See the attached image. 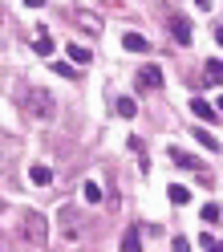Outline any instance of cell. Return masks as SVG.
<instances>
[{
  "label": "cell",
  "instance_id": "d4e9b609",
  "mask_svg": "<svg viewBox=\"0 0 223 252\" xmlns=\"http://www.w3.org/2000/svg\"><path fill=\"white\" fill-rule=\"evenodd\" d=\"M0 252H8V240H4V236H0Z\"/></svg>",
  "mask_w": 223,
  "mask_h": 252
},
{
  "label": "cell",
  "instance_id": "52a82bcc",
  "mask_svg": "<svg viewBox=\"0 0 223 252\" xmlns=\"http://www.w3.org/2000/svg\"><path fill=\"white\" fill-rule=\"evenodd\" d=\"M122 49H130V53H150V41L142 37V33H126V37H122Z\"/></svg>",
  "mask_w": 223,
  "mask_h": 252
},
{
  "label": "cell",
  "instance_id": "ba28073f",
  "mask_svg": "<svg viewBox=\"0 0 223 252\" xmlns=\"http://www.w3.org/2000/svg\"><path fill=\"white\" fill-rule=\"evenodd\" d=\"M191 134L199 138V147H203V151H211V155H219V138H215V134H207L203 126H191Z\"/></svg>",
  "mask_w": 223,
  "mask_h": 252
},
{
  "label": "cell",
  "instance_id": "9c48e42d",
  "mask_svg": "<svg viewBox=\"0 0 223 252\" xmlns=\"http://www.w3.org/2000/svg\"><path fill=\"white\" fill-rule=\"evenodd\" d=\"M73 21H77V29H85V33H102V21L93 17V12H73Z\"/></svg>",
  "mask_w": 223,
  "mask_h": 252
},
{
  "label": "cell",
  "instance_id": "5bb4252c",
  "mask_svg": "<svg viewBox=\"0 0 223 252\" xmlns=\"http://www.w3.org/2000/svg\"><path fill=\"white\" fill-rule=\"evenodd\" d=\"M65 53L77 61V65H89V61H93V53L85 49V45H65Z\"/></svg>",
  "mask_w": 223,
  "mask_h": 252
},
{
  "label": "cell",
  "instance_id": "d6986e66",
  "mask_svg": "<svg viewBox=\"0 0 223 252\" xmlns=\"http://www.w3.org/2000/svg\"><path fill=\"white\" fill-rule=\"evenodd\" d=\"M203 224H219V208H215V203H207V208H203Z\"/></svg>",
  "mask_w": 223,
  "mask_h": 252
},
{
  "label": "cell",
  "instance_id": "30bf717a",
  "mask_svg": "<svg viewBox=\"0 0 223 252\" xmlns=\"http://www.w3.org/2000/svg\"><path fill=\"white\" fill-rule=\"evenodd\" d=\"M28 179H33L37 187H45V183H53V171L45 167V163H33V167H28Z\"/></svg>",
  "mask_w": 223,
  "mask_h": 252
},
{
  "label": "cell",
  "instance_id": "3957f363",
  "mask_svg": "<svg viewBox=\"0 0 223 252\" xmlns=\"http://www.w3.org/2000/svg\"><path fill=\"white\" fill-rule=\"evenodd\" d=\"M61 236H65V244H77V240H82V236H85V228H82V220H77V212L73 208H61Z\"/></svg>",
  "mask_w": 223,
  "mask_h": 252
},
{
  "label": "cell",
  "instance_id": "44dd1931",
  "mask_svg": "<svg viewBox=\"0 0 223 252\" xmlns=\"http://www.w3.org/2000/svg\"><path fill=\"white\" fill-rule=\"evenodd\" d=\"M170 248H174V252H191V240H187V236H174Z\"/></svg>",
  "mask_w": 223,
  "mask_h": 252
},
{
  "label": "cell",
  "instance_id": "603a6c76",
  "mask_svg": "<svg viewBox=\"0 0 223 252\" xmlns=\"http://www.w3.org/2000/svg\"><path fill=\"white\" fill-rule=\"evenodd\" d=\"M195 8H203V12H211V0H195Z\"/></svg>",
  "mask_w": 223,
  "mask_h": 252
},
{
  "label": "cell",
  "instance_id": "7c38bea8",
  "mask_svg": "<svg viewBox=\"0 0 223 252\" xmlns=\"http://www.w3.org/2000/svg\"><path fill=\"white\" fill-rule=\"evenodd\" d=\"M170 159L179 163V167H191V171H203V159H195V155H187V151H170Z\"/></svg>",
  "mask_w": 223,
  "mask_h": 252
},
{
  "label": "cell",
  "instance_id": "6da1fadb",
  "mask_svg": "<svg viewBox=\"0 0 223 252\" xmlns=\"http://www.w3.org/2000/svg\"><path fill=\"white\" fill-rule=\"evenodd\" d=\"M21 114H25V122H37V126L53 122V114H57L53 94H49V90H41V86H28V90L21 94Z\"/></svg>",
  "mask_w": 223,
  "mask_h": 252
},
{
  "label": "cell",
  "instance_id": "ffe728a7",
  "mask_svg": "<svg viewBox=\"0 0 223 252\" xmlns=\"http://www.w3.org/2000/svg\"><path fill=\"white\" fill-rule=\"evenodd\" d=\"M203 248H207V252H223V240H215V236H203Z\"/></svg>",
  "mask_w": 223,
  "mask_h": 252
},
{
  "label": "cell",
  "instance_id": "5b68a950",
  "mask_svg": "<svg viewBox=\"0 0 223 252\" xmlns=\"http://www.w3.org/2000/svg\"><path fill=\"white\" fill-rule=\"evenodd\" d=\"M33 49H37L41 57H53V33H49L45 25H37V29H33Z\"/></svg>",
  "mask_w": 223,
  "mask_h": 252
},
{
  "label": "cell",
  "instance_id": "ac0fdd59",
  "mask_svg": "<svg viewBox=\"0 0 223 252\" xmlns=\"http://www.w3.org/2000/svg\"><path fill=\"white\" fill-rule=\"evenodd\" d=\"M85 203H102V187L98 183H85Z\"/></svg>",
  "mask_w": 223,
  "mask_h": 252
},
{
  "label": "cell",
  "instance_id": "9a60e30c",
  "mask_svg": "<svg viewBox=\"0 0 223 252\" xmlns=\"http://www.w3.org/2000/svg\"><path fill=\"white\" fill-rule=\"evenodd\" d=\"M207 82H211V86H223V61H207Z\"/></svg>",
  "mask_w": 223,
  "mask_h": 252
},
{
  "label": "cell",
  "instance_id": "e0dca14e",
  "mask_svg": "<svg viewBox=\"0 0 223 252\" xmlns=\"http://www.w3.org/2000/svg\"><path fill=\"white\" fill-rule=\"evenodd\" d=\"M170 203H191V191H187V187H179V183H170Z\"/></svg>",
  "mask_w": 223,
  "mask_h": 252
},
{
  "label": "cell",
  "instance_id": "8992f818",
  "mask_svg": "<svg viewBox=\"0 0 223 252\" xmlns=\"http://www.w3.org/2000/svg\"><path fill=\"white\" fill-rule=\"evenodd\" d=\"M170 37L179 41V45H191V25H187V17H170Z\"/></svg>",
  "mask_w": 223,
  "mask_h": 252
},
{
  "label": "cell",
  "instance_id": "8fae6325",
  "mask_svg": "<svg viewBox=\"0 0 223 252\" xmlns=\"http://www.w3.org/2000/svg\"><path fill=\"white\" fill-rule=\"evenodd\" d=\"M191 114L211 122V118H215V106H211V102H203V98H191Z\"/></svg>",
  "mask_w": 223,
  "mask_h": 252
},
{
  "label": "cell",
  "instance_id": "2e32d148",
  "mask_svg": "<svg viewBox=\"0 0 223 252\" xmlns=\"http://www.w3.org/2000/svg\"><path fill=\"white\" fill-rule=\"evenodd\" d=\"M114 106H118V114H122V118H134V114H138V102H134V98H118Z\"/></svg>",
  "mask_w": 223,
  "mask_h": 252
},
{
  "label": "cell",
  "instance_id": "cb8c5ba5",
  "mask_svg": "<svg viewBox=\"0 0 223 252\" xmlns=\"http://www.w3.org/2000/svg\"><path fill=\"white\" fill-rule=\"evenodd\" d=\"M25 4H28V8H41V4H45V0H25Z\"/></svg>",
  "mask_w": 223,
  "mask_h": 252
},
{
  "label": "cell",
  "instance_id": "4fadbf2b",
  "mask_svg": "<svg viewBox=\"0 0 223 252\" xmlns=\"http://www.w3.org/2000/svg\"><path fill=\"white\" fill-rule=\"evenodd\" d=\"M122 252H142V232L138 228H130V232L122 236Z\"/></svg>",
  "mask_w": 223,
  "mask_h": 252
},
{
  "label": "cell",
  "instance_id": "4316f807",
  "mask_svg": "<svg viewBox=\"0 0 223 252\" xmlns=\"http://www.w3.org/2000/svg\"><path fill=\"white\" fill-rule=\"evenodd\" d=\"M0 21H4V8H0Z\"/></svg>",
  "mask_w": 223,
  "mask_h": 252
},
{
  "label": "cell",
  "instance_id": "7a4b0ae2",
  "mask_svg": "<svg viewBox=\"0 0 223 252\" xmlns=\"http://www.w3.org/2000/svg\"><path fill=\"white\" fill-rule=\"evenodd\" d=\"M21 236L33 248H45V244H49V220H45L41 212H25L21 216Z\"/></svg>",
  "mask_w": 223,
  "mask_h": 252
},
{
  "label": "cell",
  "instance_id": "7402d4cb",
  "mask_svg": "<svg viewBox=\"0 0 223 252\" xmlns=\"http://www.w3.org/2000/svg\"><path fill=\"white\" fill-rule=\"evenodd\" d=\"M211 33H215V45H223V25H211Z\"/></svg>",
  "mask_w": 223,
  "mask_h": 252
},
{
  "label": "cell",
  "instance_id": "484cf974",
  "mask_svg": "<svg viewBox=\"0 0 223 252\" xmlns=\"http://www.w3.org/2000/svg\"><path fill=\"white\" fill-rule=\"evenodd\" d=\"M219 114H223V98H219Z\"/></svg>",
  "mask_w": 223,
  "mask_h": 252
},
{
  "label": "cell",
  "instance_id": "277c9868",
  "mask_svg": "<svg viewBox=\"0 0 223 252\" xmlns=\"http://www.w3.org/2000/svg\"><path fill=\"white\" fill-rule=\"evenodd\" d=\"M158 86H163V69H158V65H142L138 69V94H150Z\"/></svg>",
  "mask_w": 223,
  "mask_h": 252
}]
</instances>
